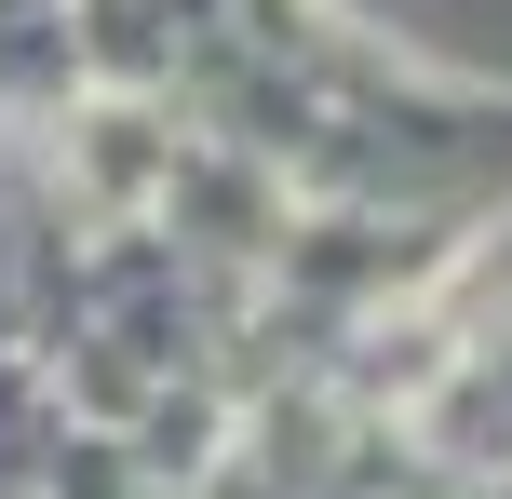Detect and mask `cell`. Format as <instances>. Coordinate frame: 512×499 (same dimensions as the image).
<instances>
[{"mask_svg":"<svg viewBox=\"0 0 512 499\" xmlns=\"http://www.w3.org/2000/svg\"><path fill=\"white\" fill-rule=\"evenodd\" d=\"M432 81H445V68H432ZM445 162H512V95L445 81Z\"/></svg>","mask_w":512,"mask_h":499,"instance_id":"cell-1","label":"cell"}]
</instances>
